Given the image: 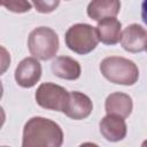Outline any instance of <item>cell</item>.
<instances>
[{"instance_id": "1", "label": "cell", "mask_w": 147, "mask_h": 147, "mask_svg": "<svg viewBox=\"0 0 147 147\" xmlns=\"http://www.w3.org/2000/svg\"><path fill=\"white\" fill-rule=\"evenodd\" d=\"M62 144L63 131L52 119L34 116L23 127L22 147H61Z\"/></svg>"}, {"instance_id": "2", "label": "cell", "mask_w": 147, "mask_h": 147, "mask_svg": "<svg viewBox=\"0 0 147 147\" xmlns=\"http://www.w3.org/2000/svg\"><path fill=\"white\" fill-rule=\"evenodd\" d=\"M102 76L110 83L132 86L138 82L139 69L137 64L122 56H108L100 63Z\"/></svg>"}, {"instance_id": "3", "label": "cell", "mask_w": 147, "mask_h": 147, "mask_svg": "<svg viewBox=\"0 0 147 147\" xmlns=\"http://www.w3.org/2000/svg\"><path fill=\"white\" fill-rule=\"evenodd\" d=\"M60 46L57 33L48 26L33 29L28 37V48L32 57L41 61L53 59Z\"/></svg>"}, {"instance_id": "4", "label": "cell", "mask_w": 147, "mask_h": 147, "mask_svg": "<svg viewBox=\"0 0 147 147\" xmlns=\"http://www.w3.org/2000/svg\"><path fill=\"white\" fill-rule=\"evenodd\" d=\"M64 40L68 48L79 55L91 53L99 44L96 29L87 23L71 25L65 32Z\"/></svg>"}, {"instance_id": "5", "label": "cell", "mask_w": 147, "mask_h": 147, "mask_svg": "<svg viewBox=\"0 0 147 147\" xmlns=\"http://www.w3.org/2000/svg\"><path fill=\"white\" fill-rule=\"evenodd\" d=\"M69 95L70 92H68L64 87L48 82L38 86L34 98L38 106L41 108L64 113L69 101Z\"/></svg>"}, {"instance_id": "6", "label": "cell", "mask_w": 147, "mask_h": 147, "mask_svg": "<svg viewBox=\"0 0 147 147\" xmlns=\"http://www.w3.org/2000/svg\"><path fill=\"white\" fill-rule=\"evenodd\" d=\"M41 77V65L34 57L23 59L15 69V80L24 88L33 87Z\"/></svg>"}, {"instance_id": "7", "label": "cell", "mask_w": 147, "mask_h": 147, "mask_svg": "<svg viewBox=\"0 0 147 147\" xmlns=\"http://www.w3.org/2000/svg\"><path fill=\"white\" fill-rule=\"evenodd\" d=\"M147 30L140 24L133 23L127 25L122 32L121 45L130 53H140L146 49Z\"/></svg>"}, {"instance_id": "8", "label": "cell", "mask_w": 147, "mask_h": 147, "mask_svg": "<svg viewBox=\"0 0 147 147\" xmlns=\"http://www.w3.org/2000/svg\"><path fill=\"white\" fill-rule=\"evenodd\" d=\"M93 110V102L92 100L84 93L78 91L70 92L69 101L67 108L63 114L71 119H84L91 115Z\"/></svg>"}, {"instance_id": "9", "label": "cell", "mask_w": 147, "mask_h": 147, "mask_svg": "<svg viewBox=\"0 0 147 147\" xmlns=\"http://www.w3.org/2000/svg\"><path fill=\"white\" fill-rule=\"evenodd\" d=\"M99 127L102 137L110 142L123 140L127 133V126L124 118L114 115H106L100 121Z\"/></svg>"}, {"instance_id": "10", "label": "cell", "mask_w": 147, "mask_h": 147, "mask_svg": "<svg viewBox=\"0 0 147 147\" xmlns=\"http://www.w3.org/2000/svg\"><path fill=\"white\" fill-rule=\"evenodd\" d=\"M105 109L107 115H114L126 118L131 115L133 109L132 98L123 92L110 93L105 101Z\"/></svg>"}, {"instance_id": "11", "label": "cell", "mask_w": 147, "mask_h": 147, "mask_svg": "<svg viewBox=\"0 0 147 147\" xmlns=\"http://www.w3.org/2000/svg\"><path fill=\"white\" fill-rule=\"evenodd\" d=\"M52 72L62 79L76 80L80 77L82 68L77 60L70 56H57L51 64Z\"/></svg>"}, {"instance_id": "12", "label": "cell", "mask_w": 147, "mask_h": 147, "mask_svg": "<svg viewBox=\"0 0 147 147\" xmlns=\"http://www.w3.org/2000/svg\"><path fill=\"white\" fill-rule=\"evenodd\" d=\"M121 9L118 0H94L87 6V15L93 21L100 22L106 18L115 17Z\"/></svg>"}, {"instance_id": "13", "label": "cell", "mask_w": 147, "mask_h": 147, "mask_svg": "<svg viewBox=\"0 0 147 147\" xmlns=\"http://www.w3.org/2000/svg\"><path fill=\"white\" fill-rule=\"evenodd\" d=\"M99 41L105 45H115L122 38V23L116 17H110L98 22L95 26Z\"/></svg>"}, {"instance_id": "14", "label": "cell", "mask_w": 147, "mask_h": 147, "mask_svg": "<svg viewBox=\"0 0 147 147\" xmlns=\"http://www.w3.org/2000/svg\"><path fill=\"white\" fill-rule=\"evenodd\" d=\"M3 7H6L8 10L14 13H26L31 9L32 3L24 0H9V1H2L1 3Z\"/></svg>"}, {"instance_id": "15", "label": "cell", "mask_w": 147, "mask_h": 147, "mask_svg": "<svg viewBox=\"0 0 147 147\" xmlns=\"http://www.w3.org/2000/svg\"><path fill=\"white\" fill-rule=\"evenodd\" d=\"M32 6H34L36 10L39 11V13H42V14H48V13H52L54 11L57 6L60 5V1H55V0H46V1H32L31 2Z\"/></svg>"}, {"instance_id": "16", "label": "cell", "mask_w": 147, "mask_h": 147, "mask_svg": "<svg viewBox=\"0 0 147 147\" xmlns=\"http://www.w3.org/2000/svg\"><path fill=\"white\" fill-rule=\"evenodd\" d=\"M141 18L144 23L147 25V0H145L141 3Z\"/></svg>"}, {"instance_id": "17", "label": "cell", "mask_w": 147, "mask_h": 147, "mask_svg": "<svg viewBox=\"0 0 147 147\" xmlns=\"http://www.w3.org/2000/svg\"><path fill=\"white\" fill-rule=\"evenodd\" d=\"M79 147H99V146L94 142H83L82 145H79Z\"/></svg>"}, {"instance_id": "18", "label": "cell", "mask_w": 147, "mask_h": 147, "mask_svg": "<svg viewBox=\"0 0 147 147\" xmlns=\"http://www.w3.org/2000/svg\"><path fill=\"white\" fill-rule=\"evenodd\" d=\"M141 147H147V139L142 141V144H141Z\"/></svg>"}, {"instance_id": "19", "label": "cell", "mask_w": 147, "mask_h": 147, "mask_svg": "<svg viewBox=\"0 0 147 147\" xmlns=\"http://www.w3.org/2000/svg\"><path fill=\"white\" fill-rule=\"evenodd\" d=\"M145 51H146V52H147V44H146V49H145Z\"/></svg>"}, {"instance_id": "20", "label": "cell", "mask_w": 147, "mask_h": 147, "mask_svg": "<svg viewBox=\"0 0 147 147\" xmlns=\"http://www.w3.org/2000/svg\"><path fill=\"white\" fill-rule=\"evenodd\" d=\"M1 147H8V146H1Z\"/></svg>"}]
</instances>
